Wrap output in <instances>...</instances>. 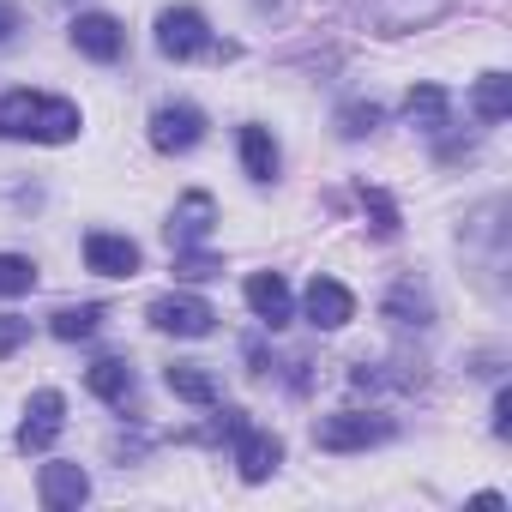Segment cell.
Wrapping results in <instances>:
<instances>
[{
  "instance_id": "6da1fadb",
  "label": "cell",
  "mask_w": 512,
  "mask_h": 512,
  "mask_svg": "<svg viewBox=\"0 0 512 512\" xmlns=\"http://www.w3.org/2000/svg\"><path fill=\"white\" fill-rule=\"evenodd\" d=\"M85 115L67 97H43V91H7L0 97V139H37V145H67L79 139Z\"/></svg>"
},
{
  "instance_id": "484cf974",
  "label": "cell",
  "mask_w": 512,
  "mask_h": 512,
  "mask_svg": "<svg viewBox=\"0 0 512 512\" xmlns=\"http://www.w3.org/2000/svg\"><path fill=\"white\" fill-rule=\"evenodd\" d=\"M494 434H500V440L512 434V392H506V386L494 392Z\"/></svg>"
},
{
  "instance_id": "ba28073f",
  "label": "cell",
  "mask_w": 512,
  "mask_h": 512,
  "mask_svg": "<svg viewBox=\"0 0 512 512\" xmlns=\"http://www.w3.org/2000/svg\"><path fill=\"white\" fill-rule=\"evenodd\" d=\"M229 446H235V470H241V482H266V476L284 464V440H278L272 428H253V422H247Z\"/></svg>"
},
{
  "instance_id": "4fadbf2b",
  "label": "cell",
  "mask_w": 512,
  "mask_h": 512,
  "mask_svg": "<svg viewBox=\"0 0 512 512\" xmlns=\"http://www.w3.org/2000/svg\"><path fill=\"white\" fill-rule=\"evenodd\" d=\"M241 296H247V308H253V320H260V326H272V332L290 326V284L278 272H253Z\"/></svg>"
},
{
  "instance_id": "5bb4252c",
  "label": "cell",
  "mask_w": 512,
  "mask_h": 512,
  "mask_svg": "<svg viewBox=\"0 0 512 512\" xmlns=\"http://www.w3.org/2000/svg\"><path fill=\"white\" fill-rule=\"evenodd\" d=\"M163 386H169L181 404H193V410H217V374H211L205 362H169V368H163Z\"/></svg>"
},
{
  "instance_id": "30bf717a",
  "label": "cell",
  "mask_w": 512,
  "mask_h": 512,
  "mask_svg": "<svg viewBox=\"0 0 512 512\" xmlns=\"http://www.w3.org/2000/svg\"><path fill=\"white\" fill-rule=\"evenodd\" d=\"M302 314H308V326L338 332V326H350V320H356V296H350L338 278H314V284H308V296H302Z\"/></svg>"
},
{
  "instance_id": "44dd1931",
  "label": "cell",
  "mask_w": 512,
  "mask_h": 512,
  "mask_svg": "<svg viewBox=\"0 0 512 512\" xmlns=\"http://www.w3.org/2000/svg\"><path fill=\"white\" fill-rule=\"evenodd\" d=\"M175 278H181V284L223 278V260H217V253H205V247H181V253H175Z\"/></svg>"
},
{
  "instance_id": "7402d4cb",
  "label": "cell",
  "mask_w": 512,
  "mask_h": 512,
  "mask_svg": "<svg viewBox=\"0 0 512 512\" xmlns=\"http://www.w3.org/2000/svg\"><path fill=\"white\" fill-rule=\"evenodd\" d=\"M37 290V266L25 253H0V296H31Z\"/></svg>"
},
{
  "instance_id": "52a82bcc",
  "label": "cell",
  "mask_w": 512,
  "mask_h": 512,
  "mask_svg": "<svg viewBox=\"0 0 512 512\" xmlns=\"http://www.w3.org/2000/svg\"><path fill=\"white\" fill-rule=\"evenodd\" d=\"M85 266H91L97 278H133V272L145 266V253H139V241H127V235L91 229V235H85Z\"/></svg>"
},
{
  "instance_id": "ac0fdd59",
  "label": "cell",
  "mask_w": 512,
  "mask_h": 512,
  "mask_svg": "<svg viewBox=\"0 0 512 512\" xmlns=\"http://www.w3.org/2000/svg\"><path fill=\"white\" fill-rule=\"evenodd\" d=\"M446 115H452V97H446L440 85H416V91L404 97V121L422 127V133H446Z\"/></svg>"
},
{
  "instance_id": "8fae6325",
  "label": "cell",
  "mask_w": 512,
  "mask_h": 512,
  "mask_svg": "<svg viewBox=\"0 0 512 512\" xmlns=\"http://www.w3.org/2000/svg\"><path fill=\"white\" fill-rule=\"evenodd\" d=\"M37 500H43L49 512H79V506L91 500V476H85V464H43V476H37Z\"/></svg>"
},
{
  "instance_id": "d4e9b609",
  "label": "cell",
  "mask_w": 512,
  "mask_h": 512,
  "mask_svg": "<svg viewBox=\"0 0 512 512\" xmlns=\"http://www.w3.org/2000/svg\"><path fill=\"white\" fill-rule=\"evenodd\" d=\"M31 338V320H19V314H0V362H7L19 344Z\"/></svg>"
},
{
  "instance_id": "4316f807",
  "label": "cell",
  "mask_w": 512,
  "mask_h": 512,
  "mask_svg": "<svg viewBox=\"0 0 512 512\" xmlns=\"http://www.w3.org/2000/svg\"><path fill=\"white\" fill-rule=\"evenodd\" d=\"M19 31V7H7V0H0V43H7Z\"/></svg>"
},
{
  "instance_id": "2e32d148",
  "label": "cell",
  "mask_w": 512,
  "mask_h": 512,
  "mask_svg": "<svg viewBox=\"0 0 512 512\" xmlns=\"http://www.w3.org/2000/svg\"><path fill=\"white\" fill-rule=\"evenodd\" d=\"M85 386H91V398H103V404H115V410L133 404V368H127L121 356L91 362V368H85Z\"/></svg>"
},
{
  "instance_id": "9c48e42d",
  "label": "cell",
  "mask_w": 512,
  "mask_h": 512,
  "mask_svg": "<svg viewBox=\"0 0 512 512\" xmlns=\"http://www.w3.org/2000/svg\"><path fill=\"white\" fill-rule=\"evenodd\" d=\"M211 223H217V199H211V193H181L163 229H169V247L181 253V247H199V241L211 235Z\"/></svg>"
},
{
  "instance_id": "cb8c5ba5",
  "label": "cell",
  "mask_w": 512,
  "mask_h": 512,
  "mask_svg": "<svg viewBox=\"0 0 512 512\" xmlns=\"http://www.w3.org/2000/svg\"><path fill=\"white\" fill-rule=\"evenodd\" d=\"M362 211L374 217V235H398V229H404V223H398L392 193H380V187H362Z\"/></svg>"
},
{
  "instance_id": "7c38bea8",
  "label": "cell",
  "mask_w": 512,
  "mask_h": 512,
  "mask_svg": "<svg viewBox=\"0 0 512 512\" xmlns=\"http://www.w3.org/2000/svg\"><path fill=\"white\" fill-rule=\"evenodd\" d=\"M73 49L85 55V61H121V49H127V31L109 19V13H79L73 19Z\"/></svg>"
},
{
  "instance_id": "8992f818",
  "label": "cell",
  "mask_w": 512,
  "mask_h": 512,
  "mask_svg": "<svg viewBox=\"0 0 512 512\" xmlns=\"http://www.w3.org/2000/svg\"><path fill=\"white\" fill-rule=\"evenodd\" d=\"M61 422H67V398H61L55 386H43V392L25 404V422H19V452H49V446H55V434H61Z\"/></svg>"
},
{
  "instance_id": "5b68a950",
  "label": "cell",
  "mask_w": 512,
  "mask_h": 512,
  "mask_svg": "<svg viewBox=\"0 0 512 512\" xmlns=\"http://www.w3.org/2000/svg\"><path fill=\"white\" fill-rule=\"evenodd\" d=\"M205 139V115L193 109V103H163L157 115H151V145L163 151V157H181V151H193Z\"/></svg>"
},
{
  "instance_id": "277c9868",
  "label": "cell",
  "mask_w": 512,
  "mask_h": 512,
  "mask_svg": "<svg viewBox=\"0 0 512 512\" xmlns=\"http://www.w3.org/2000/svg\"><path fill=\"white\" fill-rule=\"evenodd\" d=\"M145 320H151L157 332H175V338H205V332L217 326V308H211L205 296L175 290V296H157V302L145 308Z\"/></svg>"
},
{
  "instance_id": "9a60e30c",
  "label": "cell",
  "mask_w": 512,
  "mask_h": 512,
  "mask_svg": "<svg viewBox=\"0 0 512 512\" xmlns=\"http://www.w3.org/2000/svg\"><path fill=\"white\" fill-rule=\"evenodd\" d=\"M380 314H386V320H398V326H416V332H422V326H434V296H428L416 278H398V284L386 290Z\"/></svg>"
},
{
  "instance_id": "603a6c76",
  "label": "cell",
  "mask_w": 512,
  "mask_h": 512,
  "mask_svg": "<svg viewBox=\"0 0 512 512\" xmlns=\"http://www.w3.org/2000/svg\"><path fill=\"white\" fill-rule=\"evenodd\" d=\"M380 127V103H344L338 109V139H368Z\"/></svg>"
},
{
  "instance_id": "3957f363",
  "label": "cell",
  "mask_w": 512,
  "mask_h": 512,
  "mask_svg": "<svg viewBox=\"0 0 512 512\" xmlns=\"http://www.w3.org/2000/svg\"><path fill=\"white\" fill-rule=\"evenodd\" d=\"M392 440V422L386 416H362V410H338V416H320L314 422V446L320 452H368Z\"/></svg>"
},
{
  "instance_id": "d6986e66",
  "label": "cell",
  "mask_w": 512,
  "mask_h": 512,
  "mask_svg": "<svg viewBox=\"0 0 512 512\" xmlns=\"http://www.w3.org/2000/svg\"><path fill=\"white\" fill-rule=\"evenodd\" d=\"M470 109H476V121H488V127L506 121V115H512V79H506V73H482Z\"/></svg>"
},
{
  "instance_id": "e0dca14e",
  "label": "cell",
  "mask_w": 512,
  "mask_h": 512,
  "mask_svg": "<svg viewBox=\"0 0 512 512\" xmlns=\"http://www.w3.org/2000/svg\"><path fill=\"white\" fill-rule=\"evenodd\" d=\"M278 139L266 133V127H241V169H247V181H278Z\"/></svg>"
},
{
  "instance_id": "7a4b0ae2",
  "label": "cell",
  "mask_w": 512,
  "mask_h": 512,
  "mask_svg": "<svg viewBox=\"0 0 512 512\" xmlns=\"http://www.w3.org/2000/svg\"><path fill=\"white\" fill-rule=\"evenodd\" d=\"M157 49L169 61H193V55H211V61H235V43H211L205 19L193 7H163L157 13Z\"/></svg>"
},
{
  "instance_id": "ffe728a7",
  "label": "cell",
  "mask_w": 512,
  "mask_h": 512,
  "mask_svg": "<svg viewBox=\"0 0 512 512\" xmlns=\"http://www.w3.org/2000/svg\"><path fill=\"white\" fill-rule=\"evenodd\" d=\"M97 326H103V302H79V308L49 314V332H55L61 344H79V338H91Z\"/></svg>"
}]
</instances>
